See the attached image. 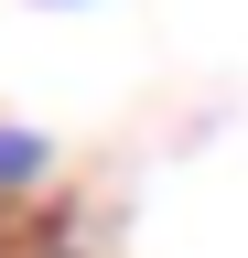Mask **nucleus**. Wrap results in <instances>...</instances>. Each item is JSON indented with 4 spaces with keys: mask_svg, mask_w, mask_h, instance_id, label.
Instances as JSON below:
<instances>
[{
    "mask_svg": "<svg viewBox=\"0 0 248 258\" xmlns=\"http://www.w3.org/2000/svg\"><path fill=\"white\" fill-rule=\"evenodd\" d=\"M43 172H54V140H43V129H22V118H0V205L33 194Z\"/></svg>",
    "mask_w": 248,
    "mask_h": 258,
    "instance_id": "f257e3e1",
    "label": "nucleus"
},
{
    "mask_svg": "<svg viewBox=\"0 0 248 258\" xmlns=\"http://www.w3.org/2000/svg\"><path fill=\"white\" fill-rule=\"evenodd\" d=\"M43 11H65V0H43Z\"/></svg>",
    "mask_w": 248,
    "mask_h": 258,
    "instance_id": "f03ea898",
    "label": "nucleus"
}]
</instances>
